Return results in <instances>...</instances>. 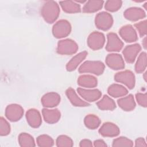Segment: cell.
<instances>
[{
  "mask_svg": "<svg viewBox=\"0 0 147 147\" xmlns=\"http://www.w3.org/2000/svg\"><path fill=\"white\" fill-rule=\"evenodd\" d=\"M59 14L60 7L55 1H47L41 7V14L44 20L49 24L54 22L59 17Z\"/></svg>",
  "mask_w": 147,
  "mask_h": 147,
  "instance_id": "obj_1",
  "label": "cell"
},
{
  "mask_svg": "<svg viewBox=\"0 0 147 147\" xmlns=\"http://www.w3.org/2000/svg\"><path fill=\"white\" fill-rule=\"evenodd\" d=\"M105 68V64L100 61L88 60L80 66L78 71L80 73H90L100 75L104 72Z\"/></svg>",
  "mask_w": 147,
  "mask_h": 147,
  "instance_id": "obj_2",
  "label": "cell"
},
{
  "mask_svg": "<svg viewBox=\"0 0 147 147\" xmlns=\"http://www.w3.org/2000/svg\"><path fill=\"white\" fill-rule=\"evenodd\" d=\"M71 31L70 23L65 20L57 21L52 28V33L55 38H61L68 36Z\"/></svg>",
  "mask_w": 147,
  "mask_h": 147,
  "instance_id": "obj_3",
  "label": "cell"
},
{
  "mask_svg": "<svg viewBox=\"0 0 147 147\" xmlns=\"http://www.w3.org/2000/svg\"><path fill=\"white\" fill-rule=\"evenodd\" d=\"M78 49L77 43L71 39H64L57 43V52L60 55H73Z\"/></svg>",
  "mask_w": 147,
  "mask_h": 147,
  "instance_id": "obj_4",
  "label": "cell"
},
{
  "mask_svg": "<svg viewBox=\"0 0 147 147\" xmlns=\"http://www.w3.org/2000/svg\"><path fill=\"white\" fill-rule=\"evenodd\" d=\"M113 18L110 14L106 11L98 13L95 18V24L96 27L102 30L109 29L113 25Z\"/></svg>",
  "mask_w": 147,
  "mask_h": 147,
  "instance_id": "obj_5",
  "label": "cell"
},
{
  "mask_svg": "<svg viewBox=\"0 0 147 147\" xmlns=\"http://www.w3.org/2000/svg\"><path fill=\"white\" fill-rule=\"evenodd\" d=\"M114 80L125 84L129 89H133L135 86V75L129 70H126L117 73L114 75Z\"/></svg>",
  "mask_w": 147,
  "mask_h": 147,
  "instance_id": "obj_6",
  "label": "cell"
},
{
  "mask_svg": "<svg viewBox=\"0 0 147 147\" xmlns=\"http://www.w3.org/2000/svg\"><path fill=\"white\" fill-rule=\"evenodd\" d=\"M105 42V35L99 32L91 33L87 38V44L92 50H98L103 47Z\"/></svg>",
  "mask_w": 147,
  "mask_h": 147,
  "instance_id": "obj_7",
  "label": "cell"
},
{
  "mask_svg": "<svg viewBox=\"0 0 147 147\" xmlns=\"http://www.w3.org/2000/svg\"><path fill=\"white\" fill-rule=\"evenodd\" d=\"M24 114V109L19 105L11 104L8 105L5 109L6 117L11 122L19 121Z\"/></svg>",
  "mask_w": 147,
  "mask_h": 147,
  "instance_id": "obj_8",
  "label": "cell"
},
{
  "mask_svg": "<svg viewBox=\"0 0 147 147\" xmlns=\"http://www.w3.org/2000/svg\"><path fill=\"white\" fill-rule=\"evenodd\" d=\"M107 39L106 49L108 52H118L122 48L123 43L117 34L113 32L108 33Z\"/></svg>",
  "mask_w": 147,
  "mask_h": 147,
  "instance_id": "obj_9",
  "label": "cell"
},
{
  "mask_svg": "<svg viewBox=\"0 0 147 147\" xmlns=\"http://www.w3.org/2000/svg\"><path fill=\"white\" fill-rule=\"evenodd\" d=\"M107 65L114 70H119L125 68V63L122 56L118 53L109 54L105 60Z\"/></svg>",
  "mask_w": 147,
  "mask_h": 147,
  "instance_id": "obj_10",
  "label": "cell"
},
{
  "mask_svg": "<svg viewBox=\"0 0 147 147\" xmlns=\"http://www.w3.org/2000/svg\"><path fill=\"white\" fill-rule=\"evenodd\" d=\"M141 50V47L138 44H134L126 46L122 51L125 61L127 63H133Z\"/></svg>",
  "mask_w": 147,
  "mask_h": 147,
  "instance_id": "obj_11",
  "label": "cell"
},
{
  "mask_svg": "<svg viewBox=\"0 0 147 147\" xmlns=\"http://www.w3.org/2000/svg\"><path fill=\"white\" fill-rule=\"evenodd\" d=\"M119 33L122 38L127 42H135L138 39L136 31L130 25L122 26L119 29Z\"/></svg>",
  "mask_w": 147,
  "mask_h": 147,
  "instance_id": "obj_12",
  "label": "cell"
},
{
  "mask_svg": "<svg viewBox=\"0 0 147 147\" xmlns=\"http://www.w3.org/2000/svg\"><path fill=\"white\" fill-rule=\"evenodd\" d=\"M78 94L87 102H91L98 100L102 95L101 92L98 89H85L78 88Z\"/></svg>",
  "mask_w": 147,
  "mask_h": 147,
  "instance_id": "obj_13",
  "label": "cell"
},
{
  "mask_svg": "<svg viewBox=\"0 0 147 147\" xmlns=\"http://www.w3.org/2000/svg\"><path fill=\"white\" fill-rule=\"evenodd\" d=\"M41 102L42 106L46 108L54 107L60 102V96L56 92H48L42 96Z\"/></svg>",
  "mask_w": 147,
  "mask_h": 147,
  "instance_id": "obj_14",
  "label": "cell"
},
{
  "mask_svg": "<svg viewBox=\"0 0 147 147\" xmlns=\"http://www.w3.org/2000/svg\"><path fill=\"white\" fill-rule=\"evenodd\" d=\"M99 133L104 137H114L119 134L120 130L115 124L111 122H105L100 127Z\"/></svg>",
  "mask_w": 147,
  "mask_h": 147,
  "instance_id": "obj_15",
  "label": "cell"
},
{
  "mask_svg": "<svg viewBox=\"0 0 147 147\" xmlns=\"http://www.w3.org/2000/svg\"><path fill=\"white\" fill-rule=\"evenodd\" d=\"M26 118L28 124L33 128L38 127L41 123L42 119L40 112L34 109H31L26 113Z\"/></svg>",
  "mask_w": 147,
  "mask_h": 147,
  "instance_id": "obj_16",
  "label": "cell"
},
{
  "mask_svg": "<svg viewBox=\"0 0 147 147\" xmlns=\"http://www.w3.org/2000/svg\"><path fill=\"white\" fill-rule=\"evenodd\" d=\"M124 17L131 21H136L146 17L145 12L140 7H132L127 9L123 13Z\"/></svg>",
  "mask_w": 147,
  "mask_h": 147,
  "instance_id": "obj_17",
  "label": "cell"
},
{
  "mask_svg": "<svg viewBox=\"0 0 147 147\" xmlns=\"http://www.w3.org/2000/svg\"><path fill=\"white\" fill-rule=\"evenodd\" d=\"M42 114L44 121L46 122L51 124L58 122L61 117V113L57 109H43L42 110Z\"/></svg>",
  "mask_w": 147,
  "mask_h": 147,
  "instance_id": "obj_18",
  "label": "cell"
},
{
  "mask_svg": "<svg viewBox=\"0 0 147 147\" xmlns=\"http://www.w3.org/2000/svg\"><path fill=\"white\" fill-rule=\"evenodd\" d=\"M65 94L71 102V103L76 107H86L90 105L87 102H86L78 96L75 91L71 87H69L65 91Z\"/></svg>",
  "mask_w": 147,
  "mask_h": 147,
  "instance_id": "obj_19",
  "label": "cell"
},
{
  "mask_svg": "<svg viewBox=\"0 0 147 147\" xmlns=\"http://www.w3.org/2000/svg\"><path fill=\"white\" fill-rule=\"evenodd\" d=\"M88 53L87 51H83L74 56L67 64L66 69L68 71H74L78 65L85 59Z\"/></svg>",
  "mask_w": 147,
  "mask_h": 147,
  "instance_id": "obj_20",
  "label": "cell"
},
{
  "mask_svg": "<svg viewBox=\"0 0 147 147\" xmlns=\"http://www.w3.org/2000/svg\"><path fill=\"white\" fill-rule=\"evenodd\" d=\"M117 103L123 110L126 111H131L136 107V102L131 94L119 99L117 100Z\"/></svg>",
  "mask_w": 147,
  "mask_h": 147,
  "instance_id": "obj_21",
  "label": "cell"
},
{
  "mask_svg": "<svg viewBox=\"0 0 147 147\" xmlns=\"http://www.w3.org/2000/svg\"><path fill=\"white\" fill-rule=\"evenodd\" d=\"M78 84L83 87L94 88L98 84L97 79L90 75H82L78 79Z\"/></svg>",
  "mask_w": 147,
  "mask_h": 147,
  "instance_id": "obj_22",
  "label": "cell"
},
{
  "mask_svg": "<svg viewBox=\"0 0 147 147\" xmlns=\"http://www.w3.org/2000/svg\"><path fill=\"white\" fill-rule=\"evenodd\" d=\"M64 11L68 13H79L81 10L80 5L76 2L72 1H63L59 2Z\"/></svg>",
  "mask_w": 147,
  "mask_h": 147,
  "instance_id": "obj_23",
  "label": "cell"
},
{
  "mask_svg": "<svg viewBox=\"0 0 147 147\" xmlns=\"http://www.w3.org/2000/svg\"><path fill=\"white\" fill-rule=\"evenodd\" d=\"M107 92L110 96L114 98H118L125 96L128 93V90L122 85L113 84L109 87Z\"/></svg>",
  "mask_w": 147,
  "mask_h": 147,
  "instance_id": "obj_24",
  "label": "cell"
},
{
  "mask_svg": "<svg viewBox=\"0 0 147 147\" xmlns=\"http://www.w3.org/2000/svg\"><path fill=\"white\" fill-rule=\"evenodd\" d=\"M98 108L102 110H113L116 108L115 102L109 96L105 95L102 98L96 103Z\"/></svg>",
  "mask_w": 147,
  "mask_h": 147,
  "instance_id": "obj_25",
  "label": "cell"
},
{
  "mask_svg": "<svg viewBox=\"0 0 147 147\" xmlns=\"http://www.w3.org/2000/svg\"><path fill=\"white\" fill-rule=\"evenodd\" d=\"M103 3V1H88L83 7V12L91 13L98 11L102 9Z\"/></svg>",
  "mask_w": 147,
  "mask_h": 147,
  "instance_id": "obj_26",
  "label": "cell"
},
{
  "mask_svg": "<svg viewBox=\"0 0 147 147\" xmlns=\"http://www.w3.org/2000/svg\"><path fill=\"white\" fill-rule=\"evenodd\" d=\"M85 126L90 129H95L99 127L100 124V120L94 114H88L84 119Z\"/></svg>",
  "mask_w": 147,
  "mask_h": 147,
  "instance_id": "obj_27",
  "label": "cell"
},
{
  "mask_svg": "<svg viewBox=\"0 0 147 147\" xmlns=\"http://www.w3.org/2000/svg\"><path fill=\"white\" fill-rule=\"evenodd\" d=\"M18 142L20 145L22 147L36 146L33 137L26 133H22L19 135Z\"/></svg>",
  "mask_w": 147,
  "mask_h": 147,
  "instance_id": "obj_28",
  "label": "cell"
},
{
  "mask_svg": "<svg viewBox=\"0 0 147 147\" xmlns=\"http://www.w3.org/2000/svg\"><path fill=\"white\" fill-rule=\"evenodd\" d=\"M147 64V56L146 53L143 52L139 55L137 62L135 64V71L137 73L143 72L146 68Z\"/></svg>",
  "mask_w": 147,
  "mask_h": 147,
  "instance_id": "obj_29",
  "label": "cell"
},
{
  "mask_svg": "<svg viewBox=\"0 0 147 147\" xmlns=\"http://www.w3.org/2000/svg\"><path fill=\"white\" fill-rule=\"evenodd\" d=\"M37 144L40 147H51L54 145L52 138L48 135L42 134L39 136L36 139Z\"/></svg>",
  "mask_w": 147,
  "mask_h": 147,
  "instance_id": "obj_30",
  "label": "cell"
},
{
  "mask_svg": "<svg viewBox=\"0 0 147 147\" xmlns=\"http://www.w3.org/2000/svg\"><path fill=\"white\" fill-rule=\"evenodd\" d=\"M56 144L58 147H72L74 145L72 140L65 135L59 136L56 139Z\"/></svg>",
  "mask_w": 147,
  "mask_h": 147,
  "instance_id": "obj_31",
  "label": "cell"
},
{
  "mask_svg": "<svg viewBox=\"0 0 147 147\" xmlns=\"http://www.w3.org/2000/svg\"><path fill=\"white\" fill-rule=\"evenodd\" d=\"M122 4V2L119 0H109L105 2V8L106 10L114 12L118 10Z\"/></svg>",
  "mask_w": 147,
  "mask_h": 147,
  "instance_id": "obj_32",
  "label": "cell"
},
{
  "mask_svg": "<svg viewBox=\"0 0 147 147\" xmlns=\"http://www.w3.org/2000/svg\"><path fill=\"white\" fill-rule=\"evenodd\" d=\"M112 146L113 147L132 146H133V143L131 140L126 137H120L113 140Z\"/></svg>",
  "mask_w": 147,
  "mask_h": 147,
  "instance_id": "obj_33",
  "label": "cell"
},
{
  "mask_svg": "<svg viewBox=\"0 0 147 147\" xmlns=\"http://www.w3.org/2000/svg\"><path fill=\"white\" fill-rule=\"evenodd\" d=\"M10 132V126L9 122L3 117L0 118V135L5 136L8 135Z\"/></svg>",
  "mask_w": 147,
  "mask_h": 147,
  "instance_id": "obj_34",
  "label": "cell"
},
{
  "mask_svg": "<svg viewBox=\"0 0 147 147\" xmlns=\"http://www.w3.org/2000/svg\"><path fill=\"white\" fill-rule=\"evenodd\" d=\"M135 28L138 32V33L141 37H143L146 34V20L140 21L138 23H137L134 25Z\"/></svg>",
  "mask_w": 147,
  "mask_h": 147,
  "instance_id": "obj_35",
  "label": "cell"
},
{
  "mask_svg": "<svg viewBox=\"0 0 147 147\" xmlns=\"http://www.w3.org/2000/svg\"><path fill=\"white\" fill-rule=\"evenodd\" d=\"M136 98L138 105L141 106L146 107L147 106V95L146 94L137 93L136 94Z\"/></svg>",
  "mask_w": 147,
  "mask_h": 147,
  "instance_id": "obj_36",
  "label": "cell"
},
{
  "mask_svg": "<svg viewBox=\"0 0 147 147\" xmlns=\"http://www.w3.org/2000/svg\"><path fill=\"white\" fill-rule=\"evenodd\" d=\"M79 146L80 147H91L93 145L90 140L87 139H84L80 142Z\"/></svg>",
  "mask_w": 147,
  "mask_h": 147,
  "instance_id": "obj_37",
  "label": "cell"
},
{
  "mask_svg": "<svg viewBox=\"0 0 147 147\" xmlns=\"http://www.w3.org/2000/svg\"><path fill=\"white\" fill-rule=\"evenodd\" d=\"M146 142L144 138L142 137L138 138L135 141V146H146Z\"/></svg>",
  "mask_w": 147,
  "mask_h": 147,
  "instance_id": "obj_38",
  "label": "cell"
},
{
  "mask_svg": "<svg viewBox=\"0 0 147 147\" xmlns=\"http://www.w3.org/2000/svg\"><path fill=\"white\" fill-rule=\"evenodd\" d=\"M94 146L95 147H106L107 144L102 140H96L94 142Z\"/></svg>",
  "mask_w": 147,
  "mask_h": 147,
  "instance_id": "obj_39",
  "label": "cell"
},
{
  "mask_svg": "<svg viewBox=\"0 0 147 147\" xmlns=\"http://www.w3.org/2000/svg\"><path fill=\"white\" fill-rule=\"evenodd\" d=\"M146 37H145L144 39H143V41H142V46L143 47L146 49Z\"/></svg>",
  "mask_w": 147,
  "mask_h": 147,
  "instance_id": "obj_40",
  "label": "cell"
},
{
  "mask_svg": "<svg viewBox=\"0 0 147 147\" xmlns=\"http://www.w3.org/2000/svg\"><path fill=\"white\" fill-rule=\"evenodd\" d=\"M146 72H145V73H144V80L146 81Z\"/></svg>",
  "mask_w": 147,
  "mask_h": 147,
  "instance_id": "obj_41",
  "label": "cell"
},
{
  "mask_svg": "<svg viewBox=\"0 0 147 147\" xmlns=\"http://www.w3.org/2000/svg\"><path fill=\"white\" fill-rule=\"evenodd\" d=\"M146 4H147V3L146 2V3L144 4V7H145V10H147V8H146V5H147Z\"/></svg>",
  "mask_w": 147,
  "mask_h": 147,
  "instance_id": "obj_42",
  "label": "cell"
}]
</instances>
